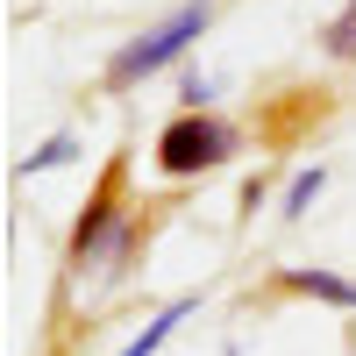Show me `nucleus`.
<instances>
[{"mask_svg": "<svg viewBox=\"0 0 356 356\" xmlns=\"http://www.w3.org/2000/svg\"><path fill=\"white\" fill-rule=\"evenodd\" d=\"M136 250H143V228L122 207V178H100V193L86 200V214L72 228V250H65V300H93V292L122 285Z\"/></svg>", "mask_w": 356, "mask_h": 356, "instance_id": "nucleus-1", "label": "nucleus"}, {"mask_svg": "<svg viewBox=\"0 0 356 356\" xmlns=\"http://www.w3.org/2000/svg\"><path fill=\"white\" fill-rule=\"evenodd\" d=\"M207 22H214V0H186V8H171L164 22H150L136 43H122V50L107 57V86H136V79L178 65V57L207 36Z\"/></svg>", "mask_w": 356, "mask_h": 356, "instance_id": "nucleus-2", "label": "nucleus"}, {"mask_svg": "<svg viewBox=\"0 0 356 356\" xmlns=\"http://www.w3.org/2000/svg\"><path fill=\"white\" fill-rule=\"evenodd\" d=\"M235 150H243L235 122H221V114H178L157 136V171L164 178H200V171H221Z\"/></svg>", "mask_w": 356, "mask_h": 356, "instance_id": "nucleus-3", "label": "nucleus"}, {"mask_svg": "<svg viewBox=\"0 0 356 356\" xmlns=\"http://www.w3.org/2000/svg\"><path fill=\"white\" fill-rule=\"evenodd\" d=\"M278 285H285V292H300V300H321V307L356 314V278H342V271H321V264H285Z\"/></svg>", "mask_w": 356, "mask_h": 356, "instance_id": "nucleus-4", "label": "nucleus"}, {"mask_svg": "<svg viewBox=\"0 0 356 356\" xmlns=\"http://www.w3.org/2000/svg\"><path fill=\"white\" fill-rule=\"evenodd\" d=\"M193 314H200V292H186V300H171V307H164V314H157V321H150V328H143V335H136V342H129L122 356H157V349H164V342L178 335V321H193Z\"/></svg>", "mask_w": 356, "mask_h": 356, "instance_id": "nucleus-5", "label": "nucleus"}, {"mask_svg": "<svg viewBox=\"0 0 356 356\" xmlns=\"http://www.w3.org/2000/svg\"><path fill=\"white\" fill-rule=\"evenodd\" d=\"M321 186H328V171H321V164L292 171V178H285V200H278V214H285V221H307V207L321 200Z\"/></svg>", "mask_w": 356, "mask_h": 356, "instance_id": "nucleus-6", "label": "nucleus"}, {"mask_svg": "<svg viewBox=\"0 0 356 356\" xmlns=\"http://www.w3.org/2000/svg\"><path fill=\"white\" fill-rule=\"evenodd\" d=\"M321 50H328L335 65H356V0H349V8H342L328 29H321Z\"/></svg>", "mask_w": 356, "mask_h": 356, "instance_id": "nucleus-7", "label": "nucleus"}, {"mask_svg": "<svg viewBox=\"0 0 356 356\" xmlns=\"http://www.w3.org/2000/svg\"><path fill=\"white\" fill-rule=\"evenodd\" d=\"M72 157H79V136H50L43 150H29L15 171H22V178H36V171H57V164H72Z\"/></svg>", "mask_w": 356, "mask_h": 356, "instance_id": "nucleus-8", "label": "nucleus"}, {"mask_svg": "<svg viewBox=\"0 0 356 356\" xmlns=\"http://www.w3.org/2000/svg\"><path fill=\"white\" fill-rule=\"evenodd\" d=\"M178 100H186V114H207V107H214V79L186 72V79H178Z\"/></svg>", "mask_w": 356, "mask_h": 356, "instance_id": "nucleus-9", "label": "nucleus"}]
</instances>
